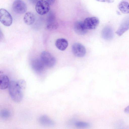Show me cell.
Here are the masks:
<instances>
[{"mask_svg": "<svg viewBox=\"0 0 129 129\" xmlns=\"http://www.w3.org/2000/svg\"><path fill=\"white\" fill-rule=\"evenodd\" d=\"M102 35L104 39L109 40L112 39L114 36V33L112 28L110 26L105 27L103 29Z\"/></svg>", "mask_w": 129, "mask_h": 129, "instance_id": "7c38bea8", "label": "cell"}, {"mask_svg": "<svg viewBox=\"0 0 129 129\" xmlns=\"http://www.w3.org/2000/svg\"><path fill=\"white\" fill-rule=\"evenodd\" d=\"M1 116L4 118H8L10 116V112L8 110L4 109L1 111L0 113Z\"/></svg>", "mask_w": 129, "mask_h": 129, "instance_id": "ac0fdd59", "label": "cell"}, {"mask_svg": "<svg viewBox=\"0 0 129 129\" xmlns=\"http://www.w3.org/2000/svg\"><path fill=\"white\" fill-rule=\"evenodd\" d=\"M40 57L41 59L45 66L48 67H52L56 63L55 58L50 53L48 52H42L41 53Z\"/></svg>", "mask_w": 129, "mask_h": 129, "instance_id": "7a4b0ae2", "label": "cell"}, {"mask_svg": "<svg viewBox=\"0 0 129 129\" xmlns=\"http://www.w3.org/2000/svg\"><path fill=\"white\" fill-rule=\"evenodd\" d=\"M72 50L73 54L78 57H83L86 53L85 47L81 44L78 43H76L73 44Z\"/></svg>", "mask_w": 129, "mask_h": 129, "instance_id": "ba28073f", "label": "cell"}, {"mask_svg": "<svg viewBox=\"0 0 129 129\" xmlns=\"http://www.w3.org/2000/svg\"><path fill=\"white\" fill-rule=\"evenodd\" d=\"M74 30L78 34L82 35L87 33V29L85 27L83 22L77 21L75 22L74 26Z\"/></svg>", "mask_w": 129, "mask_h": 129, "instance_id": "8fae6325", "label": "cell"}, {"mask_svg": "<svg viewBox=\"0 0 129 129\" xmlns=\"http://www.w3.org/2000/svg\"><path fill=\"white\" fill-rule=\"evenodd\" d=\"M83 22L85 27L87 29H95L98 26L99 21L98 18L93 17L86 18Z\"/></svg>", "mask_w": 129, "mask_h": 129, "instance_id": "8992f818", "label": "cell"}, {"mask_svg": "<svg viewBox=\"0 0 129 129\" xmlns=\"http://www.w3.org/2000/svg\"><path fill=\"white\" fill-rule=\"evenodd\" d=\"M35 19L34 15L32 12H30L26 13L23 18L24 23L28 25L33 24L35 22Z\"/></svg>", "mask_w": 129, "mask_h": 129, "instance_id": "2e32d148", "label": "cell"}, {"mask_svg": "<svg viewBox=\"0 0 129 129\" xmlns=\"http://www.w3.org/2000/svg\"><path fill=\"white\" fill-rule=\"evenodd\" d=\"M124 111L125 113L129 114V105L124 109Z\"/></svg>", "mask_w": 129, "mask_h": 129, "instance_id": "7402d4cb", "label": "cell"}, {"mask_svg": "<svg viewBox=\"0 0 129 129\" xmlns=\"http://www.w3.org/2000/svg\"><path fill=\"white\" fill-rule=\"evenodd\" d=\"M0 21L1 23L5 26H10L12 24V16L5 9H0Z\"/></svg>", "mask_w": 129, "mask_h": 129, "instance_id": "3957f363", "label": "cell"}, {"mask_svg": "<svg viewBox=\"0 0 129 129\" xmlns=\"http://www.w3.org/2000/svg\"><path fill=\"white\" fill-rule=\"evenodd\" d=\"M10 82L8 76L4 74L0 75V88L4 90L8 87Z\"/></svg>", "mask_w": 129, "mask_h": 129, "instance_id": "4fadbf2b", "label": "cell"}, {"mask_svg": "<svg viewBox=\"0 0 129 129\" xmlns=\"http://www.w3.org/2000/svg\"><path fill=\"white\" fill-rule=\"evenodd\" d=\"M97 1L111 3H113L114 0H95Z\"/></svg>", "mask_w": 129, "mask_h": 129, "instance_id": "ffe728a7", "label": "cell"}, {"mask_svg": "<svg viewBox=\"0 0 129 129\" xmlns=\"http://www.w3.org/2000/svg\"><path fill=\"white\" fill-rule=\"evenodd\" d=\"M39 120L40 124L44 126H52L54 124V122L45 115L41 116L39 118Z\"/></svg>", "mask_w": 129, "mask_h": 129, "instance_id": "9a60e30c", "label": "cell"}, {"mask_svg": "<svg viewBox=\"0 0 129 129\" xmlns=\"http://www.w3.org/2000/svg\"><path fill=\"white\" fill-rule=\"evenodd\" d=\"M35 9L36 12L41 15L45 14L50 10L49 4L44 0H40L36 4Z\"/></svg>", "mask_w": 129, "mask_h": 129, "instance_id": "277c9868", "label": "cell"}, {"mask_svg": "<svg viewBox=\"0 0 129 129\" xmlns=\"http://www.w3.org/2000/svg\"><path fill=\"white\" fill-rule=\"evenodd\" d=\"M29 2L33 4H35L40 0H29Z\"/></svg>", "mask_w": 129, "mask_h": 129, "instance_id": "603a6c76", "label": "cell"}, {"mask_svg": "<svg viewBox=\"0 0 129 129\" xmlns=\"http://www.w3.org/2000/svg\"><path fill=\"white\" fill-rule=\"evenodd\" d=\"M118 8L122 13L125 14L129 13V3L125 1L120 2L118 6Z\"/></svg>", "mask_w": 129, "mask_h": 129, "instance_id": "e0dca14e", "label": "cell"}, {"mask_svg": "<svg viewBox=\"0 0 129 129\" xmlns=\"http://www.w3.org/2000/svg\"><path fill=\"white\" fill-rule=\"evenodd\" d=\"M49 5L53 4L54 3L55 0H45Z\"/></svg>", "mask_w": 129, "mask_h": 129, "instance_id": "44dd1931", "label": "cell"}, {"mask_svg": "<svg viewBox=\"0 0 129 129\" xmlns=\"http://www.w3.org/2000/svg\"><path fill=\"white\" fill-rule=\"evenodd\" d=\"M55 45L59 50L63 51L65 50L68 46V41L64 38H59L55 41Z\"/></svg>", "mask_w": 129, "mask_h": 129, "instance_id": "5bb4252c", "label": "cell"}, {"mask_svg": "<svg viewBox=\"0 0 129 129\" xmlns=\"http://www.w3.org/2000/svg\"><path fill=\"white\" fill-rule=\"evenodd\" d=\"M129 29V15H127L123 19L116 33L120 36Z\"/></svg>", "mask_w": 129, "mask_h": 129, "instance_id": "9c48e42d", "label": "cell"}, {"mask_svg": "<svg viewBox=\"0 0 129 129\" xmlns=\"http://www.w3.org/2000/svg\"><path fill=\"white\" fill-rule=\"evenodd\" d=\"M58 27L54 14L52 12H50L47 18L46 28L49 30H53L56 29Z\"/></svg>", "mask_w": 129, "mask_h": 129, "instance_id": "52a82bcc", "label": "cell"}, {"mask_svg": "<svg viewBox=\"0 0 129 129\" xmlns=\"http://www.w3.org/2000/svg\"><path fill=\"white\" fill-rule=\"evenodd\" d=\"M12 9L15 13L22 14L26 11L27 7L25 3L22 0H15L13 4Z\"/></svg>", "mask_w": 129, "mask_h": 129, "instance_id": "5b68a950", "label": "cell"}, {"mask_svg": "<svg viewBox=\"0 0 129 129\" xmlns=\"http://www.w3.org/2000/svg\"><path fill=\"white\" fill-rule=\"evenodd\" d=\"M23 89L17 81H12L10 82L8 87L9 92L12 100L16 102H19L22 100Z\"/></svg>", "mask_w": 129, "mask_h": 129, "instance_id": "6da1fadb", "label": "cell"}, {"mask_svg": "<svg viewBox=\"0 0 129 129\" xmlns=\"http://www.w3.org/2000/svg\"><path fill=\"white\" fill-rule=\"evenodd\" d=\"M75 125L78 127H88L89 126V124L87 122L78 121L75 123Z\"/></svg>", "mask_w": 129, "mask_h": 129, "instance_id": "d6986e66", "label": "cell"}, {"mask_svg": "<svg viewBox=\"0 0 129 129\" xmlns=\"http://www.w3.org/2000/svg\"><path fill=\"white\" fill-rule=\"evenodd\" d=\"M33 69L36 72L41 73L44 70L45 66L41 59L36 58L33 60L31 62Z\"/></svg>", "mask_w": 129, "mask_h": 129, "instance_id": "30bf717a", "label": "cell"}]
</instances>
